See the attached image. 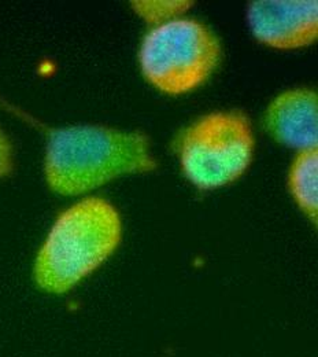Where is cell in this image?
Returning a JSON list of instances; mask_svg holds the SVG:
<instances>
[{"mask_svg":"<svg viewBox=\"0 0 318 357\" xmlns=\"http://www.w3.org/2000/svg\"><path fill=\"white\" fill-rule=\"evenodd\" d=\"M155 168L141 132L91 126L48 132L45 174L49 188L62 195H79L113 178Z\"/></svg>","mask_w":318,"mask_h":357,"instance_id":"6da1fadb","label":"cell"},{"mask_svg":"<svg viewBox=\"0 0 318 357\" xmlns=\"http://www.w3.org/2000/svg\"><path fill=\"white\" fill-rule=\"evenodd\" d=\"M117 209L102 198H87L65 211L51 228L35 263L43 290L62 294L102 266L121 241Z\"/></svg>","mask_w":318,"mask_h":357,"instance_id":"7a4b0ae2","label":"cell"},{"mask_svg":"<svg viewBox=\"0 0 318 357\" xmlns=\"http://www.w3.org/2000/svg\"><path fill=\"white\" fill-rule=\"evenodd\" d=\"M221 45L205 24L177 18L157 25L141 43L138 61L155 89L182 95L202 86L217 69Z\"/></svg>","mask_w":318,"mask_h":357,"instance_id":"3957f363","label":"cell"},{"mask_svg":"<svg viewBox=\"0 0 318 357\" xmlns=\"http://www.w3.org/2000/svg\"><path fill=\"white\" fill-rule=\"evenodd\" d=\"M251 124L241 112H218L191 124L177 143L182 172L193 185L212 190L240 178L254 154Z\"/></svg>","mask_w":318,"mask_h":357,"instance_id":"277c9868","label":"cell"},{"mask_svg":"<svg viewBox=\"0 0 318 357\" xmlns=\"http://www.w3.org/2000/svg\"><path fill=\"white\" fill-rule=\"evenodd\" d=\"M258 42L278 50L313 45L318 36L317 0H258L248 7Z\"/></svg>","mask_w":318,"mask_h":357,"instance_id":"5b68a950","label":"cell"},{"mask_svg":"<svg viewBox=\"0 0 318 357\" xmlns=\"http://www.w3.org/2000/svg\"><path fill=\"white\" fill-rule=\"evenodd\" d=\"M265 128L281 144L309 150L318 143V96L316 91L296 89L283 92L269 105Z\"/></svg>","mask_w":318,"mask_h":357,"instance_id":"8992f818","label":"cell"},{"mask_svg":"<svg viewBox=\"0 0 318 357\" xmlns=\"http://www.w3.org/2000/svg\"><path fill=\"white\" fill-rule=\"evenodd\" d=\"M289 190L302 212L317 224L318 218V151L302 150L289 169Z\"/></svg>","mask_w":318,"mask_h":357,"instance_id":"52a82bcc","label":"cell"},{"mask_svg":"<svg viewBox=\"0 0 318 357\" xmlns=\"http://www.w3.org/2000/svg\"><path fill=\"white\" fill-rule=\"evenodd\" d=\"M192 1H132L137 14L150 24H165L182 17Z\"/></svg>","mask_w":318,"mask_h":357,"instance_id":"ba28073f","label":"cell"},{"mask_svg":"<svg viewBox=\"0 0 318 357\" xmlns=\"http://www.w3.org/2000/svg\"><path fill=\"white\" fill-rule=\"evenodd\" d=\"M13 168V150L8 139L0 130V178L10 174Z\"/></svg>","mask_w":318,"mask_h":357,"instance_id":"9c48e42d","label":"cell"}]
</instances>
